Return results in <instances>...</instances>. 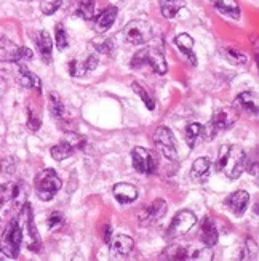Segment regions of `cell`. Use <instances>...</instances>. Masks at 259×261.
<instances>
[{"label":"cell","instance_id":"2e32d148","mask_svg":"<svg viewBox=\"0 0 259 261\" xmlns=\"http://www.w3.org/2000/svg\"><path fill=\"white\" fill-rule=\"evenodd\" d=\"M22 215H24V218H26V228H27V232H29V237H31L29 248H31V250H34V252H39V248H40V236H39V231H37L36 221H34L32 208H31L29 203H24V207H22Z\"/></svg>","mask_w":259,"mask_h":261},{"label":"cell","instance_id":"4fadbf2b","mask_svg":"<svg viewBox=\"0 0 259 261\" xmlns=\"http://www.w3.org/2000/svg\"><path fill=\"white\" fill-rule=\"evenodd\" d=\"M248 203H250V194L246 191H235L232 194L227 196L226 202H224V205H226L234 215H237V217H242L245 213V210L248 208Z\"/></svg>","mask_w":259,"mask_h":261},{"label":"cell","instance_id":"74e56055","mask_svg":"<svg viewBox=\"0 0 259 261\" xmlns=\"http://www.w3.org/2000/svg\"><path fill=\"white\" fill-rule=\"evenodd\" d=\"M98 64H99V61H98V56L96 55H90L88 58H87V61L83 63V72H90V71H95L96 67H98Z\"/></svg>","mask_w":259,"mask_h":261},{"label":"cell","instance_id":"1f68e13d","mask_svg":"<svg viewBox=\"0 0 259 261\" xmlns=\"http://www.w3.org/2000/svg\"><path fill=\"white\" fill-rule=\"evenodd\" d=\"M92 45L96 48V51L99 53H106V55H110L114 51L116 45H114V40L112 39H96L92 42Z\"/></svg>","mask_w":259,"mask_h":261},{"label":"cell","instance_id":"3957f363","mask_svg":"<svg viewBox=\"0 0 259 261\" xmlns=\"http://www.w3.org/2000/svg\"><path fill=\"white\" fill-rule=\"evenodd\" d=\"M239 119V112L235 111L234 108H221L218 109L215 114H213V119L210 120V123L207 127H204V133L202 136L210 141L216 136V133L219 130H227L231 128L235 122Z\"/></svg>","mask_w":259,"mask_h":261},{"label":"cell","instance_id":"52a82bcc","mask_svg":"<svg viewBox=\"0 0 259 261\" xmlns=\"http://www.w3.org/2000/svg\"><path fill=\"white\" fill-rule=\"evenodd\" d=\"M32 58V51L26 47H18L16 43L2 37L0 39V61L4 63H24Z\"/></svg>","mask_w":259,"mask_h":261},{"label":"cell","instance_id":"f1b7e54d","mask_svg":"<svg viewBox=\"0 0 259 261\" xmlns=\"http://www.w3.org/2000/svg\"><path fill=\"white\" fill-rule=\"evenodd\" d=\"M189 250L183 245H170L165 250L163 258L166 259H187L189 258Z\"/></svg>","mask_w":259,"mask_h":261},{"label":"cell","instance_id":"8fae6325","mask_svg":"<svg viewBox=\"0 0 259 261\" xmlns=\"http://www.w3.org/2000/svg\"><path fill=\"white\" fill-rule=\"evenodd\" d=\"M131 159H133V167L138 173L142 175H152L157 168V161L151 151H148L146 147L136 146L131 151Z\"/></svg>","mask_w":259,"mask_h":261},{"label":"cell","instance_id":"7bdbcfd3","mask_svg":"<svg viewBox=\"0 0 259 261\" xmlns=\"http://www.w3.org/2000/svg\"><path fill=\"white\" fill-rule=\"evenodd\" d=\"M0 229H2V221H0Z\"/></svg>","mask_w":259,"mask_h":261},{"label":"cell","instance_id":"d4e9b609","mask_svg":"<svg viewBox=\"0 0 259 261\" xmlns=\"http://www.w3.org/2000/svg\"><path fill=\"white\" fill-rule=\"evenodd\" d=\"M19 185L15 183H5L0 186V210H2L8 202L16 200V197L19 196Z\"/></svg>","mask_w":259,"mask_h":261},{"label":"cell","instance_id":"ee69618b","mask_svg":"<svg viewBox=\"0 0 259 261\" xmlns=\"http://www.w3.org/2000/svg\"><path fill=\"white\" fill-rule=\"evenodd\" d=\"M22 2H29V0H22Z\"/></svg>","mask_w":259,"mask_h":261},{"label":"cell","instance_id":"b9f144b4","mask_svg":"<svg viewBox=\"0 0 259 261\" xmlns=\"http://www.w3.org/2000/svg\"><path fill=\"white\" fill-rule=\"evenodd\" d=\"M165 2H178V0H165Z\"/></svg>","mask_w":259,"mask_h":261},{"label":"cell","instance_id":"7402d4cb","mask_svg":"<svg viewBox=\"0 0 259 261\" xmlns=\"http://www.w3.org/2000/svg\"><path fill=\"white\" fill-rule=\"evenodd\" d=\"M237 106H240L243 111H246L248 114L256 116L257 114V95L251 92H243L237 96Z\"/></svg>","mask_w":259,"mask_h":261},{"label":"cell","instance_id":"277c9868","mask_svg":"<svg viewBox=\"0 0 259 261\" xmlns=\"http://www.w3.org/2000/svg\"><path fill=\"white\" fill-rule=\"evenodd\" d=\"M141 66H149L151 69L159 75H163L168 71L165 56L157 48H142L133 56L131 67H141Z\"/></svg>","mask_w":259,"mask_h":261},{"label":"cell","instance_id":"603a6c76","mask_svg":"<svg viewBox=\"0 0 259 261\" xmlns=\"http://www.w3.org/2000/svg\"><path fill=\"white\" fill-rule=\"evenodd\" d=\"M175 43L176 47L181 50L184 55H187L190 58V63H192L194 66L197 64V58L195 55L192 53V48H194V39L189 36V34H179V36L175 39Z\"/></svg>","mask_w":259,"mask_h":261},{"label":"cell","instance_id":"ac0fdd59","mask_svg":"<svg viewBox=\"0 0 259 261\" xmlns=\"http://www.w3.org/2000/svg\"><path fill=\"white\" fill-rule=\"evenodd\" d=\"M112 192H114V197L120 203H133L139 196L138 188L130 183H117Z\"/></svg>","mask_w":259,"mask_h":261},{"label":"cell","instance_id":"60d3db41","mask_svg":"<svg viewBox=\"0 0 259 261\" xmlns=\"http://www.w3.org/2000/svg\"><path fill=\"white\" fill-rule=\"evenodd\" d=\"M4 258H5V253L2 250V245H0V259H4Z\"/></svg>","mask_w":259,"mask_h":261},{"label":"cell","instance_id":"7a4b0ae2","mask_svg":"<svg viewBox=\"0 0 259 261\" xmlns=\"http://www.w3.org/2000/svg\"><path fill=\"white\" fill-rule=\"evenodd\" d=\"M34 188H36L40 200L48 202L61 189V179L53 168H45L40 173H37L36 179H34Z\"/></svg>","mask_w":259,"mask_h":261},{"label":"cell","instance_id":"83f0119b","mask_svg":"<svg viewBox=\"0 0 259 261\" xmlns=\"http://www.w3.org/2000/svg\"><path fill=\"white\" fill-rule=\"evenodd\" d=\"M48 99H50V112H51V116L54 119H58V120H63V117H64V105H63L61 98L56 95L54 92H51L48 95Z\"/></svg>","mask_w":259,"mask_h":261},{"label":"cell","instance_id":"ba28073f","mask_svg":"<svg viewBox=\"0 0 259 261\" xmlns=\"http://www.w3.org/2000/svg\"><path fill=\"white\" fill-rule=\"evenodd\" d=\"M85 146V138L80 135H75L72 133L71 138H66L63 140L61 143H58L56 146L51 147V157L54 159V161H66V159H69L75 154V151L82 149V147Z\"/></svg>","mask_w":259,"mask_h":261},{"label":"cell","instance_id":"30bf717a","mask_svg":"<svg viewBox=\"0 0 259 261\" xmlns=\"http://www.w3.org/2000/svg\"><path fill=\"white\" fill-rule=\"evenodd\" d=\"M195 223H197V217L190 210L178 212L173 221L170 223V228H168V232H166L168 239H175V237L187 234L195 226Z\"/></svg>","mask_w":259,"mask_h":261},{"label":"cell","instance_id":"cb8c5ba5","mask_svg":"<svg viewBox=\"0 0 259 261\" xmlns=\"http://www.w3.org/2000/svg\"><path fill=\"white\" fill-rule=\"evenodd\" d=\"M211 4L215 5V8L221 11L222 15H227L231 18L240 16V7L235 0H211Z\"/></svg>","mask_w":259,"mask_h":261},{"label":"cell","instance_id":"4dcf8cb0","mask_svg":"<svg viewBox=\"0 0 259 261\" xmlns=\"http://www.w3.org/2000/svg\"><path fill=\"white\" fill-rule=\"evenodd\" d=\"M131 88H133V92L136 93L141 99H142V103H144V106L148 108L149 111H154L155 109V103H154V99H152V96L146 92V90L138 84V82H134L133 85H131Z\"/></svg>","mask_w":259,"mask_h":261},{"label":"cell","instance_id":"8992f818","mask_svg":"<svg viewBox=\"0 0 259 261\" xmlns=\"http://www.w3.org/2000/svg\"><path fill=\"white\" fill-rule=\"evenodd\" d=\"M123 39L131 45H142L152 39V28L146 21H131L122 31Z\"/></svg>","mask_w":259,"mask_h":261},{"label":"cell","instance_id":"d590c367","mask_svg":"<svg viewBox=\"0 0 259 261\" xmlns=\"http://www.w3.org/2000/svg\"><path fill=\"white\" fill-rule=\"evenodd\" d=\"M176 2H165L162 5V15L165 18H175L178 15V11L181 10V7L179 5H175Z\"/></svg>","mask_w":259,"mask_h":261},{"label":"cell","instance_id":"7c38bea8","mask_svg":"<svg viewBox=\"0 0 259 261\" xmlns=\"http://www.w3.org/2000/svg\"><path fill=\"white\" fill-rule=\"evenodd\" d=\"M168 210V205H166V202L163 199H157L154 200L149 207H144L139 213V224L141 226H151L154 223H157L160 218L165 217V213Z\"/></svg>","mask_w":259,"mask_h":261},{"label":"cell","instance_id":"ab89813d","mask_svg":"<svg viewBox=\"0 0 259 261\" xmlns=\"http://www.w3.org/2000/svg\"><path fill=\"white\" fill-rule=\"evenodd\" d=\"M112 234V228H109V226H106V244H110V239L109 236Z\"/></svg>","mask_w":259,"mask_h":261},{"label":"cell","instance_id":"836d02e7","mask_svg":"<svg viewBox=\"0 0 259 261\" xmlns=\"http://www.w3.org/2000/svg\"><path fill=\"white\" fill-rule=\"evenodd\" d=\"M63 4V0H42L40 2V10H42V13L43 15H53L56 10H58Z\"/></svg>","mask_w":259,"mask_h":261},{"label":"cell","instance_id":"9a60e30c","mask_svg":"<svg viewBox=\"0 0 259 261\" xmlns=\"http://www.w3.org/2000/svg\"><path fill=\"white\" fill-rule=\"evenodd\" d=\"M200 239L204 242L205 247L211 248L218 244V239H219V234H218V229L215 223L211 221L210 217H205L202 220V224H200Z\"/></svg>","mask_w":259,"mask_h":261},{"label":"cell","instance_id":"e0dca14e","mask_svg":"<svg viewBox=\"0 0 259 261\" xmlns=\"http://www.w3.org/2000/svg\"><path fill=\"white\" fill-rule=\"evenodd\" d=\"M117 13H119V10L114 5H110L106 10L101 11V13L95 18V24H93L95 31H98V32L109 31L112 28V24L116 22V19H117Z\"/></svg>","mask_w":259,"mask_h":261},{"label":"cell","instance_id":"6da1fadb","mask_svg":"<svg viewBox=\"0 0 259 261\" xmlns=\"http://www.w3.org/2000/svg\"><path fill=\"white\" fill-rule=\"evenodd\" d=\"M246 167V154L239 146L224 144L219 147L218 161H216V172L224 173L231 179H237L243 173Z\"/></svg>","mask_w":259,"mask_h":261},{"label":"cell","instance_id":"44dd1931","mask_svg":"<svg viewBox=\"0 0 259 261\" xmlns=\"http://www.w3.org/2000/svg\"><path fill=\"white\" fill-rule=\"evenodd\" d=\"M112 248H114V252L120 256H127L133 252L134 248V241L131 239L130 236H125V234H120L117 236L114 241H112Z\"/></svg>","mask_w":259,"mask_h":261},{"label":"cell","instance_id":"4316f807","mask_svg":"<svg viewBox=\"0 0 259 261\" xmlns=\"http://www.w3.org/2000/svg\"><path fill=\"white\" fill-rule=\"evenodd\" d=\"M95 8H96V2L95 0H80L77 5L75 13L80 16L82 19H93L95 18Z\"/></svg>","mask_w":259,"mask_h":261},{"label":"cell","instance_id":"5bb4252c","mask_svg":"<svg viewBox=\"0 0 259 261\" xmlns=\"http://www.w3.org/2000/svg\"><path fill=\"white\" fill-rule=\"evenodd\" d=\"M18 66V82L21 87H24V88H29V90H37V92L40 93L42 92V82H40V79L34 74L32 71H29L26 64L24 63H16Z\"/></svg>","mask_w":259,"mask_h":261},{"label":"cell","instance_id":"ffe728a7","mask_svg":"<svg viewBox=\"0 0 259 261\" xmlns=\"http://www.w3.org/2000/svg\"><path fill=\"white\" fill-rule=\"evenodd\" d=\"M211 167H213V164L208 157L197 159L192 165V170H190V178H192L194 181H197V183L198 181H205L211 173Z\"/></svg>","mask_w":259,"mask_h":261},{"label":"cell","instance_id":"5b68a950","mask_svg":"<svg viewBox=\"0 0 259 261\" xmlns=\"http://www.w3.org/2000/svg\"><path fill=\"white\" fill-rule=\"evenodd\" d=\"M21 242H22V231L18 220H11L8 226L4 231V239L0 242L2 245V250L7 255V258L16 259L19 256L21 250Z\"/></svg>","mask_w":259,"mask_h":261},{"label":"cell","instance_id":"484cf974","mask_svg":"<svg viewBox=\"0 0 259 261\" xmlns=\"http://www.w3.org/2000/svg\"><path fill=\"white\" fill-rule=\"evenodd\" d=\"M204 133V125H200V123H190L186 128V143L190 149H194L197 146V143L200 141V136Z\"/></svg>","mask_w":259,"mask_h":261},{"label":"cell","instance_id":"8d00e7d4","mask_svg":"<svg viewBox=\"0 0 259 261\" xmlns=\"http://www.w3.org/2000/svg\"><path fill=\"white\" fill-rule=\"evenodd\" d=\"M250 253H253L256 256L257 255V247H256V244H254L253 239H246V242H245V252H243L242 259H248L250 258Z\"/></svg>","mask_w":259,"mask_h":261},{"label":"cell","instance_id":"e575fe53","mask_svg":"<svg viewBox=\"0 0 259 261\" xmlns=\"http://www.w3.org/2000/svg\"><path fill=\"white\" fill-rule=\"evenodd\" d=\"M63 223H64V217H63V213H60V212H53L50 215V218L47 220V224H48V228L51 231L60 229L63 226Z\"/></svg>","mask_w":259,"mask_h":261},{"label":"cell","instance_id":"f546056e","mask_svg":"<svg viewBox=\"0 0 259 261\" xmlns=\"http://www.w3.org/2000/svg\"><path fill=\"white\" fill-rule=\"evenodd\" d=\"M222 56L226 58L231 64H235V66H242L246 63V56L243 53H240L239 50H234V48H224L222 51Z\"/></svg>","mask_w":259,"mask_h":261},{"label":"cell","instance_id":"d6a6232c","mask_svg":"<svg viewBox=\"0 0 259 261\" xmlns=\"http://www.w3.org/2000/svg\"><path fill=\"white\" fill-rule=\"evenodd\" d=\"M54 37H56V47H58L60 50H66L67 47H69V39H67V32H66V29L61 24L56 26Z\"/></svg>","mask_w":259,"mask_h":261},{"label":"cell","instance_id":"9c48e42d","mask_svg":"<svg viewBox=\"0 0 259 261\" xmlns=\"http://www.w3.org/2000/svg\"><path fill=\"white\" fill-rule=\"evenodd\" d=\"M154 143L157 149L162 152V155L168 161H176L178 159V151L175 144V135L168 127H159L154 133Z\"/></svg>","mask_w":259,"mask_h":261},{"label":"cell","instance_id":"d6986e66","mask_svg":"<svg viewBox=\"0 0 259 261\" xmlns=\"http://www.w3.org/2000/svg\"><path fill=\"white\" fill-rule=\"evenodd\" d=\"M34 40H36V45H37V50L42 56V60L50 64L51 63V50H53V40L51 37L48 36L47 31H39L36 34V37H34Z\"/></svg>","mask_w":259,"mask_h":261},{"label":"cell","instance_id":"f35d334b","mask_svg":"<svg viewBox=\"0 0 259 261\" xmlns=\"http://www.w3.org/2000/svg\"><path fill=\"white\" fill-rule=\"evenodd\" d=\"M8 88V74L5 71H0V95H4Z\"/></svg>","mask_w":259,"mask_h":261}]
</instances>
